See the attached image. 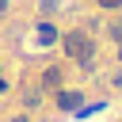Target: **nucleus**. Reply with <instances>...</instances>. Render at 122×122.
I'll list each match as a JSON object with an SVG mask.
<instances>
[{"instance_id":"f257e3e1","label":"nucleus","mask_w":122,"mask_h":122,"mask_svg":"<svg viewBox=\"0 0 122 122\" xmlns=\"http://www.w3.org/2000/svg\"><path fill=\"white\" fill-rule=\"evenodd\" d=\"M61 46H65L69 57H80L84 69H92V38H88L84 30H69V34L61 38Z\"/></svg>"},{"instance_id":"f03ea898","label":"nucleus","mask_w":122,"mask_h":122,"mask_svg":"<svg viewBox=\"0 0 122 122\" xmlns=\"http://www.w3.org/2000/svg\"><path fill=\"white\" fill-rule=\"evenodd\" d=\"M57 103H61V111H72V107H80V95H76V92H61Z\"/></svg>"},{"instance_id":"7ed1b4c3","label":"nucleus","mask_w":122,"mask_h":122,"mask_svg":"<svg viewBox=\"0 0 122 122\" xmlns=\"http://www.w3.org/2000/svg\"><path fill=\"white\" fill-rule=\"evenodd\" d=\"M38 34H42V42H53V34H57V30H53L50 23H42V27H38Z\"/></svg>"},{"instance_id":"20e7f679","label":"nucleus","mask_w":122,"mask_h":122,"mask_svg":"<svg viewBox=\"0 0 122 122\" xmlns=\"http://www.w3.org/2000/svg\"><path fill=\"white\" fill-rule=\"evenodd\" d=\"M107 34H111L114 42H122V19H118V23H111V30H107Z\"/></svg>"},{"instance_id":"39448f33","label":"nucleus","mask_w":122,"mask_h":122,"mask_svg":"<svg viewBox=\"0 0 122 122\" xmlns=\"http://www.w3.org/2000/svg\"><path fill=\"white\" fill-rule=\"evenodd\" d=\"M57 11V0H42V15H53Z\"/></svg>"},{"instance_id":"423d86ee","label":"nucleus","mask_w":122,"mask_h":122,"mask_svg":"<svg viewBox=\"0 0 122 122\" xmlns=\"http://www.w3.org/2000/svg\"><path fill=\"white\" fill-rule=\"evenodd\" d=\"M99 8H122V0H99Z\"/></svg>"},{"instance_id":"0eeeda50","label":"nucleus","mask_w":122,"mask_h":122,"mask_svg":"<svg viewBox=\"0 0 122 122\" xmlns=\"http://www.w3.org/2000/svg\"><path fill=\"white\" fill-rule=\"evenodd\" d=\"M15 122H27V118H23V114H19V118H15Z\"/></svg>"},{"instance_id":"6e6552de","label":"nucleus","mask_w":122,"mask_h":122,"mask_svg":"<svg viewBox=\"0 0 122 122\" xmlns=\"http://www.w3.org/2000/svg\"><path fill=\"white\" fill-rule=\"evenodd\" d=\"M118 57H122V53H118Z\"/></svg>"}]
</instances>
